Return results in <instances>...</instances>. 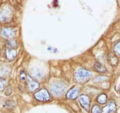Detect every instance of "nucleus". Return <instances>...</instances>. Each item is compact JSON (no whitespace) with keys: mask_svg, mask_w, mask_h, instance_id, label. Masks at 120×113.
Segmentation results:
<instances>
[{"mask_svg":"<svg viewBox=\"0 0 120 113\" xmlns=\"http://www.w3.org/2000/svg\"><path fill=\"white\" fill-rule=\"evenodd\" d=\"M27 82H28V86L29 88V90L34 91L36 90L39 88V84L36 82L35 80H34L29 75L26 76Z\"/></svg>","mask_w":120,"mask_h":113,"instance_id":"obj_6","label":"nucleus"},{"mask_svg":"<svg viewBox=\"0 0 120 113\" xmlns=\"http://www.w3.org/2000/svg\"><path fill=\"white\" fill-rule=\"evenodd\" d=\"M114 50L118 54L120 55V41L118 42L114 47Z\"/></svg>","mask_w":120,"mask_h":113,"instance_id":"obj_16","label":"nucleus"},{"mask_svg":"<svg viewBox=\"0 0 120 113\" xmlns=\"http://www.w3.org/2000/svg\"><path fill=\"white\" fill-rule=\"evenodd\" d=\"M101 109L98 105H94L92 108V113H101Z\"/></svg>","mask_w":120,"mask_h":113,"instance_id":"obj_15","label":"nucleus"},{"mask_svg":"<svg viewBox=\"0 0 120 113\" xmlns=\"http://www.w3.org/2000/svg\"><path fill=\"white\" fill-rule=\"evenodd\" d=\"M35 97L36 100L41 101H48L50 100V95L48 91L45 89L39 90L35 94Z\"/></svg>","mask_w":120,"mask_h":113,"instance_id":"obj_4","label":"nucleus"},{"mask_svg":"<svg viewBox=\"0 0 120 113\" xmlns=\"http://www.w3.org/2000/svg\"><path fill=\"white\" fill-rule=\"evenodd\" d=\"M79 93V89L77 87H73L68 91L67 94V97L71 100H75L78 96Z\"/></svg>","mask_w":120,"mask_h":113,"instance_id":"obj_8","label":"nucleus"},{"mask_svg":"<svg viewBox=\"0 0 120 113\" xmlns=\"http://www.w3.org/2000/svg\"><path fill=\"white\" fill-rule=\"evenodd\" d=\"M91 73L85 68H80L76 74V78L79 81L83 82L86 81L91 77Z\"/></svg>","mask_w":120,"mask_h":113,"instance_id":"obj_3","label":"nucleus"},{"mask_svg":"<svg viewBox=\"0 0 120 113\" xmlns=\"http://www.w3.org/2000/svg\"><path fill=\"white\" fill-rule=\"evenodd\" d=\"M33 74H34V76L36 78H41L43 77V73L42 70L36 68L35 70L33 71Z\"/></svg>","mask_w":120,"mask_h":113,"instance_id":"obj_13","label":"nucleus"},{"mask_svg":"<svg viewBox=\"0 0 120 113\" xmlns=\"http://www.w3.org/2000/svg\"><path fill=\"white\" fill-rule=\"evenodd\" d=\"M13 11L9 5L3 6L0 10V20L2 22L9 21L12 16Z\"/></svg>","mask_w":120,"mask_h":113,"instance_id":"obj_2","label":"nucleus"},{"mask_svg":"<svg viewBox=\"0 0 120 113\" xmlns=\"http://www.w3.org/2000/svg\"><path fill=\"white\" fill-rule=\"evenodd\" d=\"M7 85V81L5 80H0V91L4 90Z\"/></svg>","mask_w":120,"mask_h":113,"instance_id":"obj_14","label":"nucleus"},{"mask_svg":"<svg viewBox=\"0 0 120 113\" xmlns=\"http://www.w3.org/2000/svg\"><path fill=\"white\" fill-rule=\"evenodd\" d=\"M16 54L17 53H16V50L14 49H8L6 51V55H7V58L9 60H14L16 56Z\"/></svg>","mask_w":120,"mask_h":113,"instance_id":"obj_10","label":"nucleus"},{"mask_svg":"<svg viewBox=\"0 0 120 113\" xmlns=\"http://www.w3.org/2000/svg\"><path fill=\"white\" fill-rule=\"evenodd\" d=\"M107 97L105 94H102L100 95L97 98V101L99 103L101 104H105L107 102Z\"/></svg>","mask_w":120,"mask_h":113,"instance_id":"obj_12","label":"nucleus"},{"mask_svg":"<svg viewBox=\"0 0 120 113\" xmlns=\"http://www.w3.org/2000/svg\"><path fill=\"white\" fill-rule=\"evenodd\" d=\"M116 111V105L112 101L109 102L105 107L103 108L101 113H114Z\"/></svg>","mask_w":120,"mask_h":113,"instance_id":"obj_7","label":"nucleus"},{"mask_svg":"<svg viewBox=\"0 0 120 113\" xmlns=\"http://www.w3.org/2000/svg\"><path fill=\"white\" fill-rule=\"evenodd\" d=\"M107 79V77H98L94 79L95 82H101V81H104Z\"/></svg>","mask_w":120,"mask_h":113,"instance_id":"obj_17","label":"nucleus"},{"mask_svg":"<svg viewBox=\"0 0 120 113\" xmlns=\"http://www.w3.org/2000/svg\"><path fill=\"white\" fill-rule=\"evenodd\" d=\"M52 93L56 95H61L66 88L65 83L62 81H55L50 86Z\"/></svg>","mask_w":120,"mask_h":113,"instance_id":"obj_1","label":"nucleus"},{"mask_svg":"<svg viewBox=\"0 0 120 113\" xmlns=\"http://www.w3.org/2000/svg\"><path fill=\"white\" fill-rule=\"evenodd\" d=\"M2 34L3 36L7 38H12L15 35V32L12 29L9 28H4L2 31Z\"/></svg>","mask_w":120,"mask_h":113,"instance_id":"obj_9","label":"nucleus"},{"mask_svg":"<svg viewBox=\"0 0 120 113\" xmlns=\"http://www.w3.org/2000/svg\"><path fill=\"white\" fill-rule=\"evenodd\" d=\"M94 68L97 71L100 73H105L107 71V69L103 65L98 62H96L94 64Z\"/></svg>","mask_w":120,"mask_h":113,"instance_id":"obj_11","label":"nucleus"},{"mask_svg":"<svg viewBox=\"0 0 120 113\" xmlns=\"http://www.w3.org/2000/svg\"><path fill=\"white\" fill-rule=\"evenodd\" d=\"M79 101L80 103L81 104L82 107L86 109L87 111L89 110L90 108V98L87 96L83 94L81 95L79 97Z\"/></svg>","mask_w":120,"mask_h":113,"instance_id":"obj_5","label":"nucleus"},{"mask_svg":"<svg viewBox=\"0 0 120 113\" xmlns=\"http://www.w3.org/2000/svg\"><path fill=\"white\" fill-rule=\"evenodd\" d=\"M20 77H21V79L22 81H24V80H25L26 78V76L25 75L24 71L21 72V74H20Z\"/></svg>","mask_w":120,"mask_h":113,"instance_id":"obj_20","label":"nucleus"},{"mask_svg":"<svg viewBox=\"0 0 120 113\" xmlns=\"http://www.w3.org/2000/svg\"><path fill=\"white\" fill-rule=\"evenodd\" d=\"M12 93V88L10 87H7V88L5 90V95L8 96V95H10Z\"/></svg>","mask_w":120,"mask_h":113,"instance_id":"obj_18","label":"nucleus"},{"mask_svg":"<svg viewBox=\"0 0 120 113\" xmlns=\"http://www.w3.org/2000/svg\"><path fill=\"white\" fill-rule=\"evenodd\" d=\"M8 44L9 45V47H14L16 45V41H14V40H11V41H9L8 42Z\"/></svg>","mask_w":120,"mask_h":113,"instance_id":"obj_19","label":"nucleus"}]
</instances>
